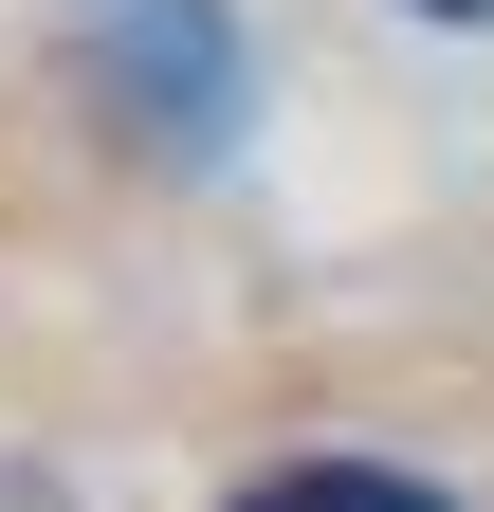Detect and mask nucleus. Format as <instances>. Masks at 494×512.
<instances>
[{
  "mask_svg": "<svg viewBox=\"0 0 494 512\" xmlns=\"http://www.w3.org/2000/svg\"><path fill=\"white\" fill-rule=\"evenodd\" d=\"M74 19V74L110 92V128H147L165 165H202L238 128V19L220 0H55Z\"/></svg>",
  "mask_w": 494,
  "mask_h": 512,
  "instance_id": "nucleus-1",
  "label": "nucleus"
},
{
  "mask_svg": "<svg viewBox=\"0 0 494 512\" xmlns=\"http://www.w3.org/2000/svg\"><path fill=\"white\" fill-rule=\"evenodd\" d=\"M238 512H440V476H403V458H293V476H257Z\"/></svg>",
  "mask_w": 494,
  "mask_h": 512,
  "instance_id": "nucleus-2",
  "label": "nucleus"
},
{
  "mask_svg": "<svg viewBox=\"0 0 494 512\" xmlns=\"http://www.w3.org/2000/svg\"><path fill=\"white\" fill-rule=\"evenodd\" d=\"M421 19H458V37H476V19H494V0H421Z\"/></svg>",
  "mask_w": 494,
  "mask_h": 512,
  "instance_id": "nucleus-3",
  "label": "nucleus"
}]
</instances>
